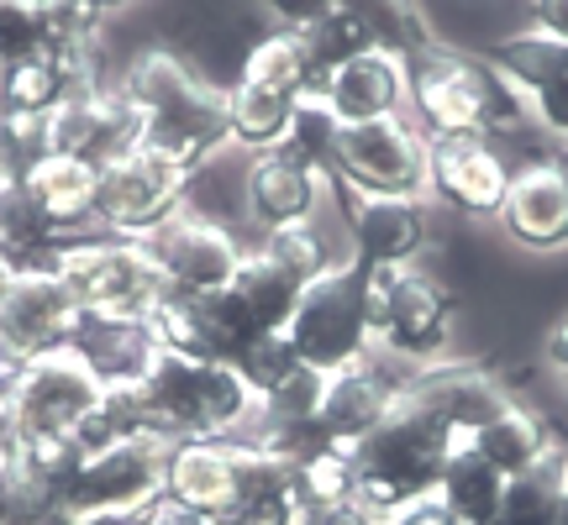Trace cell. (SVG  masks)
Listing matches in <instances>:
<instances>
[{"label":"cell","instance_id":"1","mask_svg":"<svg viewBox=\"0 0 568 525\" xmlns=\"http://www.w3.org/2000/svg\"><path fill=\"white\" fill-rule=\"evenodd\" d=\"M410 74V101L406 116L422 126L426 137H506L531 122L521 95L510 80L468 48H447L432 42L422 59L406 63Z\"/></svg>","mask_w":568,"mask_h":525},{"label":"cell","instance_id":"2","mask_svg":"<svg viewBox=\"0 0 568 525\" xmlns=\"http://www.w3.org/2000/svg\"><path fill=\"white\" fill-rule=\"evenodd\" d=\"M458 446L464 442L432 410H422L416 400H400L379 431H368L364 442L347 452L353 457V500L374 509L379 521H389L395 509L437 494V478H443L447 457Z\"/></svg>","mask_w":568,"mask_h":525},{"label":"cell","instance_id":"3","mask_svg":"<svg viewBox=\"0 0 568 525\" xmlns=\"http://www.w3.org/2000/svg\"><path fill=\"white\" fill-rule=\"evenodd\" d=\"M148 425L159 442H237L253 421V389L222 358H180L163 352L142 379Z\"/></svg>","mask_w":568,"mask_h":525},{"label":"cell","instance_id":"4","mask_svg":"<svg viewBox=\"0 0 568 525\" xmlns=\"http://www.w3.org/2000/svg\"><path fill=\"white\" fill-rule=\"evenodd\" d=\"M374 289H379V274L364 268L358 258H337L326 274H316L305 284L284 337L295 342V352L316 373H343V368L379 352V337H374Z\"/></svg>","mask_w":568,"mask_h":525},{"label":"cell","instance_id":"5","mask_svg":"<svg viewBox=\"0 0 568 525\" xmlns=\"http://www.w3.org/2000/svg\"><path fill=\"white\" fill-rule=\"evenodd\" d=\"M53 274L69 284L80 310H95V316H148L163 295V279L148 258V247L111 237L101 226L63 237L53 253Z\"/></svg>","mask_w":568,"mask_h":525},{"label":"cell","instance_id":"6","mask_svg":"<svg viewBox=\"0 0 568 525\" xmlns=\"http://www.w3.org/2000/svg\"><path fill=\"white\" fill-rule=\"evenodd\" d=\"M453 326H458V295L443 274L432 268H395L379 274L374 289V337L379 352L406 368L447 363L453 347Z\"/></svg>","mask_w":568,"mask_h":525},{"label":"cell","instance_id":"7","mask_svg":"<svg viewBox=\"0 0 568 525\" xmlns=\"http://www.w3.org/2000/svg\"><path fill=\"white\" fill-rule=\"evenodd\" d=\"M163 452H169V442H159V436L84 452L63 478V505L84 525L111 521V515H142L148 505L163 500Z\"/></svg>","mask_w":568,"mask_h":525},{"label":"cell","instance_id":"8","mask_svg":"<svg viewBox=\"0 0 568 525\" xmlns=\"http://www.w3.org/2000/svg\"><path fill=\"white\" fill-rule=\"evenodd\" d=\"M426 158H432V142L410 116L343 126L332 184L358 189V195H416V200H426Z\"/></svg>","mask_w":568,"mask_h":525},{"label":"cell","instance_id":"9","mask_svg":"<svg viewBox=\"0 0 568 525\" xmlns=\"http://www.w3.org/2000/svg\"><path fill=\"white\" fill-rule=\"evenodd\" d=\"M184 179L180 168H169L153 153H122L101 168V184H95V226L111 231V237H126V243H142L153 237L163 222H174L184 210Z\"/></svg>","mask_w":568,"mask_h":525},{"label":"cell","instance_id":"10","mask_svg":"<svg viewBox=\"0 0 568 525\" xmlns=\"http://www.w3.org/2000/svg\"><path fill=\"white\" fill-rule=\"evenodd\" d=\"M337 200L347 216V258H358L374 274L416 268L432 253V205L416 195H358L337 184Z\"/></svg>","mask_w":568,"mask_h":525},{"label":"cell","instance_id":"11","mask_svg":"<svg viewBox=\"0 0 568 525\" xmlns=\"http://www.w3.org/2000/svg\"><path fill=\"white\" fill-rule=\"evenodd\" d=\"M142 247H148V258L159 268L163 289L169 295H195V300L232 289L247 253L232 226H216L205 216H190V210H180L174 222H163L153 237H142Z\"/></svg>","mask_w":568,"mask_h":525},{"label":"cell","instance_id":"12","mask_svg":"<svg viewBox=\"0 0 568 525\" xmlns=\"http://www.w3.org/2000/svg\"><path fill=\"white\" fill-rule=\"evenodd\" d=\"M80 316V300L53 268H21L17 284L0 295V358L32 363V358L63 352Z\"/></svg>","mask_w":568,"mask_h":525},{"label":"cell","instance_id":"13","mask_svg":"<svg viewBox=\"0 0 568 525\" xmlns=\"http://www.w3.org/2000/svg\"><path fill=\"white\" fill-rule=\"evenodd\" d=\"M426 195L464 222H495L510 189V168L495 137H426Z\"/></svg>","mask_w":568,"mask_h":525},{"label":"cell","instance_id":"14","mask_svg":"<svg viewBox=\"0 0 568 525\" xmlns=\"http://www.w3.org/2000/svg\"><path fill=\"white\" fill-rule=\"evenodd\" d=\"M138 147L180 174H195L201 163L226 153L232 147L226 142V84L195 80L174 101H163L159 111L138 116Z\"/></svg>","mask_w":568,"mask_h":525},{"label":"cell","instance_id":"15","mask_svg":"<svg viewBox=\"0 0 568 525\" xmlns=\"http://www.w3.org/2000/svg\"><path fill=\"white\" fill-rule=\"evenodd\" d=\"M416 368L395 363L385 352H374L364 363L343 368V373H326V394H322V410H316V425L332 446H353L364 442L368 431H379L389 421V410L406 400V384Z\"/></svg>","mask_w":568,"mask_h":525},{"label":"cell","instance_id":"16","mask_svg":"<svg viewBox=\"0 0 568 525\" xmlns=\"http://www.w3.org/2000/svg\"><path fill=\"white\" fill-rule=\"evenodd\" d=\"M485 59L510 80V90L521 95L527 116L548 137L568 142V42L542 38V32H510L485 48Z\"/></svg>","mask_w":568,"mask_h":525},{"label":"cell","instance_id":"17","mask_svg":"<svg viewBox=\"0 0 568 525\" xmlns=\"http://www.w3.org/2000/svg\"><path fill=\"white\" fill-rule=\"evenodd\" d=\"M42 142L59 158H80L90 168H105L111 158H122L138 147V111L126 105V95L111 90H74L69 101L42 122Z\"/></svg>","mask_w":568,"mask_h":525},{"label":"cell","instance_id":"18","mask_svg":"<svg viewBox=\"0 0 568 525\" xmlns=\"http://www.w3.org/2000/svg\"><path fill=\"white\" fill-rule=\"evenodd\" d=\"M500 231L527 253H564L568 247V158H537L510 174Z\"/></svg>","mask_w":568,"mask_h":525},{"label":"cell","instance_id":"19","mask_svg":"<svg viewBox=\"0 0 568 525\" xmlns=\"http://www.w3.org/2000/svg\"><path fill=\"white\" fill-rule=\"evenodd\" d=\"M243 488V446L237 442H169L163 452V500L216 525L232 521Z\"/></svg>","mask_w":568,"mask_h":525},{"label":"cell","instance_id":"20","mask_svg":"<svg viewBox=\"0 0 568 525\" xmlns=\"http://www.w3.org/2000/svg\"><path fill=\"white\" fill-rule=\"evenodd\" d=\"M326 174L305 168V163L274 153H253L243 174V222L258 231H280V226H305L316 222V210L326 200Z\"/></svg>","mask_w":568,"mask_h":525},{"label":"cell","instance_id":"21","mask_svg":"<svg viewBox=\"0 0 568 525\" xmlns=\"http://www.w3.org/2000/svg\"><path fill=\"white\" fill-rule=\"evenodd\" d=\"M69 352L90 368V379L101 389L142 384L153 373V363L163 358L148 316H95V310L80 316L74 337H69Z\"/></svg>","mask_w":568,"mask_h":525},{"label":"cell","instance_id":"22","mask_svg":"<svg viewBox=\"0 0 568 525\" xmlns=\"http://www.w3.org/2000/svg\"><path fill=\"white\" fill-rule=\"evenodd\" d=\"M316 95L326 101V111L337 116L343 126H368V122H389V116H406L410 101V74L406 59H395L385 48H374L364 59L343 63L322 74Z\"/></svg>","mask_w":568,"mask_h":525},{"label":"cell","instance_id":"23","mask_svg":"<svg viewBox=\"0 0 568 525\" xmlns=\"http://www.w3.org/2000/svg\"><path fill=\"white\" fill-rule=\"evenodd\" d=\"M406 400H416L422 410H432L437 421L458 436V442L468 446V436L479 431L485 421H495L500 410L510 404V394L500 389V379L495 373H485V368L474 363H432V368H416L406 384Z\"/></svg>","mask_w":568,"mask_h":525},{"label":"cell","instance_id":"24","mask_svg":"<svg viewBox=\"0 0 568 525\" xmlns=\"http://www.w3.org/2000/svg\"><path fill=\"white\" fill-rule=\"evenodd\" d=\"M468 446H474L495 473H506V478H527V473L558 463L568 452V442L552 436V425L542 421L537 410H527V404H516V400H510L495 421L479 425V431L468 436Z\"/></svg>","mask_w":568,"mask_h":525},{"label":"cell","instance_id":"25","mask_svg":"<svg viewBox=\"0 0 568 525\" xmlns=\"http://www.w3.org/2000/svg\"><path fill=\"white\" fill-rule=\"evenodd\" d=\"M27 195L32 205L42 210V222L63 237H80L95 226V184H101V168H90L80 158H59V153H48V158L27 174Z\"/></svg>","mask_w":568,"mask_h":525},{"label":"cell","instance_id":"26","mask_svg":"<svg viewBox=\"0 0 568 525\" xmlns=\"http://www.w3.org/2000/svg\"><path fill=\"white\" fill-rule=\"evenodd\" d=\"M226 525H301L295 463L243 446V488H237V509Z\"/></svg>","mask_w":568,"mask_h":525},{"label":"cell","instance_id":"27","mask_svg":"<svg viewBox=\"0 0 568 525\" xmlns=\"http://www.w3.org/2000/svg\"><path fill=\"white\" fill-rule=\"evenodd\" d=\"M295 105L290 95L280 90H264V84L253 80H232L226 84V142L237 147V153H274L290 132V116H295Z\"/></svg>","mask_w":568,"mask_h":525},{"label":"cell","instance_id":"28","mask_svg":"<svg viewBox=\"0 0 568 525\" xmlns=\"http://www.w3.org/2000/svg\"><path fill=\"white\" fill-rule=\"evenodd\" d=\"M237 80H253V84H264V90H280V95H290V101H305V95H316L322 74H316V63H311V53H305L301 32L268 27L264 38L247 42Z\"/></svg>","mask_w":568,"mask_h":525},{"label":"cell","instance_id":"29","mask_svg":"<svg viewBox=\"0 0 568 525\" xmlns=\"http://www.w3.org/2000/svg\"><path fill=\"white\" fill-rule=\"evenodd\" d=\"M506 488H510L506 473H495L474 446H458V452L447 457L443 478H437V500L453 509V521L458 525H489L495 515H500Z\"/></svg>","mask_w":568,"mask_h":525},{"label":"cell","instance_id":"30","mask_svg":"<svg viewBox=\"0 0 568 525\" xmlns=\"http://www.w3.org/2000/svg\"><path fill=\"white\" fill-rule=\"evenodd\" d=\"M232 295L243 300V310L253 316L258 331H284L290 316H295V305H301V295H305V279H295L290 268L264 258L258 247H247L243 268H237V279H232Z\"/></svg>","mask_w":568,"mask_h":525},{"label":"cell","instance_id":"31","mask_svg":"<svg viewBox=\"0 0 568 525\" xmlns=\"http://www.w3.org/2000/svg\"><path fill=\"white\" fill-rule=\"evenodd\" d=\"M69 95H74V84H69V74H63V63L53 53H32V59L0 69V116L48 122Z\"/></svg>","mask_w":568,"mask_h":525},{"label":"cell","instance_id":"32","mask_svg":"<svg viewBox=\"0 0 568 525\" xmlns=\"http://www.w3.org/2000/svg\"><path fill=\"white\" fill-rule=\"evenodd\" d=\"M0 253L17 268H53V253H59V231L42 222L21 179L0 184Z\"/></svg>","mask_w":568,"mask_h":525},{"label":"cell","instance_id":"33","mask_svg":"<svg viewBox=\"0 0 568 525\" xmlns=\"http://www.w3.org/2000/svg\"><path fill=\"white\" fill-rule=\"evenodd\" d=\"M337 6H347L353 17L364 21L368 32H374V42L385 48V53H395V59H422L426 48H432V27H426V17L416 11V0H337Z\"/></svg>","mask_w":568,"mask_h":525},{"label":"cell","instance_id":"34","mask_svg":"<svg viewBox=\"0 0 568 525\" xmlns=\"http://www.w3.org/2000/svg\"><path fill=\"white\" fill-rule=\"evenodd\" d=\"M337 142H343V122H337V116L326 111L322 95H305V101L295 105V116H290V132H284L280 153L332 179V163H337Z\"/></svg>","mask_w":568,"mask_h":525},{"label":"cell","instance_id":"35","mask_svg":"<svg viewBox=\"0 0 568 525\" xmlns=\"http://www.w3.org/2000/svg\"><path fill=\"white\" fill-rule=\"evenodd\" d=\"M305 53H311V63H316V74H332V69H343V63L364 59V53H374L379 42H374V32H368L364 21L353 17L347 6H337L332 17H322L316 27H305Z\"/></svg>","mask_w":568,"mask_h":525},{"label":"cell","instance_id":"36","mask_svg":"<svg viewBox=\"0 0 568 525\" xmlns=\"http://www.w3.org/2000/svg\"><path fill=\"white\" fill-rule=\"evenodd\" d=\"M232 368L243 373V384L253 389V400H274V394H280L284 384H295L311 363L295 352V342H290L284 331H268V337H258Z\"/></svg>","mask_w":568,"mask_h":525},{"label":"cell","instance_id":"37","mask_svg":"<svg viewBox=\"0 0 568 525\" xmlns=\"http://www.w3.org/2000/svg\"><path fill=\"white\" fill-rule=\"evenodd\" d=\"M295 494H301V509L353 500V457L343 446H322V452L301 457L295 463Z\"/></svg>","mask_w":568,"mask_h":525},{"label":"cell","instance_id":"38","mask_svg":"<svg viewBox=\"0 0 568 525\" xmlns=\"http://www.w3.org/2000/svg\"><path fill=\"white\" fill-rule=\"evenodd\" d=\"M258 253H264V258H274L280 262V268H290V274H295V279H316V274H326V268H332V253H326V243H322V231H316V226L305 222V226H280V231H264V237H258Z\"/></svg>","mask_w":568,"mask_h":525},{"label":"cell","instance_id":"39","mask_svg":"<svg viewBox=\"0 0 568 525\" xmlns=\"http://www.w3.org/2000/svg\"><path fill=\"white\" fill-rule=\"evenodd\" d=\"M32 53H48V17L42 0H0V69Z\"/></svg>","mask_w":568,"mask_h":525},{"label":"cell","instance_id":"40","mask_svg":"<svg viewBox=\"0 0 568 525\" xmlns=\"http://www.w3.org/2000/svg\"><path fill=\"white\" fill-rule=\"evenodd\" d=\"M253 6L284 32H305V27H316L322 17L337 11V0H253Z\"/></svg>","mask_w":568,"mask_h":525},{"label":"cell","instance_id":"41","mask_svg":"<svg viewBox=\"0 0 568 525\" xmlns=\"http://www.w3.org/2000/svg\"><path fill=\"white\" fill-rule=\"evenodd\" d=\"M301 525H379V515H374V509H364L358 500H343V505L301 509Z\"/></svg>","mask_w":568,"mask_h":525},{"label":"cell","instance_id":"42","mask_svg":"<svg viewBox=\"0 0 568 525\" xmlns=\"http://www.w3.org/2000/svg\"><path fill=\"white\" fill-rule=\"evenodd\" d=\"M527 27L542 38L568 42V0H527Z\"/></svg>","mask_w":568,"mask_h":525},{"label":"cell","instance_id":"43","mask_svg":"<svg viewBox=\"0 0 568 525\" xmlns=\"http://www.w3.org/2000/svg\"><path fill=\"white\" fill-rule=\"evenodd\" d=\"M542 363L552 368V379L568 389V305L552 316L548 326V337H542Z\"/></svg>","mask_w":568,"mask_h":525},{"label":"cell","instance_id":"44","mask_svg":"<svg viewBox=\"0 0 568 525\" xmlns=\"http://www.w3.org/2000/svg\"><path fill=\"white\" fill-rule=\"evenodd\" d=\"M389 521H395V525H458V521H453V509H447L437 494H426V500H416V505L395 509Z\"/></svg>","mask_w":568,"mask_h":525},{"label":"cell","instance_id":"45","mask_svg":"<svg viewBox=\"0 0 568 525\" xmlns=\"http://www.w3.org/2000/svg\"><path fill=\"white\" fill-rule=\"evenodd\" d=\"M142 525H216V521H211V515H195V509H184V505L159 500V505L142 509Z\"/></svg>","mask_w":568,"mask_h":525},{"label":"cell","instance_id":"46","mask_svg":"<svg viewBox=\"0 0 568 525\" xmlns=\"http://www.w3.org/2000/svg\"><path fill=\"white\" fill-rule=\"evenodd\" d=\"M17 446H21V436H17V415H11V400L0 394V467L17 463Z\"/></svg>","mask_w":568,"mask_h":525},{"label":"cell","instance_id":"47","mask_svg":"<svg viewBox=\"0 0 568 525\" xmlns=\"http://www.w3.org/2000/svg\"><path fill=\"white\" fill-rule=\"evenodd\" d=\"M17 515V467H0V525Z\"/></svg>","mask_w":568,"mask_h":525},{"label":"cell","instance_id":"48","mask_svg":"<svg viewBox=\"0 0 568 525\" xmlns=\"http://www.w3.org/2000/svg\"><path fill=\"white\" fill-rule=\"evenodd\" d=\"M74 6H84V11H90L95 21H111V17H122L132 0H74Z\"/></svg>","mask_w":568,"mask_h":525},{"label":"cell","instance_id":"49","mask_svg":"<svg viewBox=\"0 0 568 525\" xmlns=\"http://www.w3.org/2000/svg\"><path fill=\"white\" fill-rule=\"evenodd\" d=\"M17 274H21V268H17V262H11V258H6V253H0V295H6V289L17 284Z\"/></svg>","mask_w":568,"mask_h":525},{"label":"cell","instance_id":"50","mask_svg":"<svg viewBox=\"0 0 568 525\" xmlns=\"http://www.w3.org/2000/svg\"><path fill=\"white\" fill-rule=\"evenodd\" d=\"M552 525H568V484H564V494H558V515H552Z\"/></svg>","mask_w":568,"mask_h":525},{"label":"cell","instance_id":"51","mask_svg":"<svg viewBox=\"0 0 568 525\" xmlns=\"http://www.w3.org/2000/svg\"><path fill=\"white\" fill-rule=\"evenodd\" d=\"M564 484H568V452H564Z\"/></svg>","mask_w":568,"mask_h":525},{"label":"cell","instance_id":"52","mask_svg":"<svg viewBox=\"0 0 568 525\" xmlns=\"http://www.w3.org/2000/svg\"><path fill=\"white\" fill-rule=\"evenodd\" d=\"M0 184H11V179H6V163H0Z\"/></svg>","mask_w":568,"mask_h":525},{"label":"cell","instance_id":"53","mask_svg":"<svg viewBox=\"0 0 568 525\" xmlns=\"http://www.w3.org/2000/svg\"><path fill=\"white\" fill-rule=\"evenodd\" d=\"M379 525H395V521H379Z\"/></svg>","mask_w":568,"mask_h":525}]
</instances>
